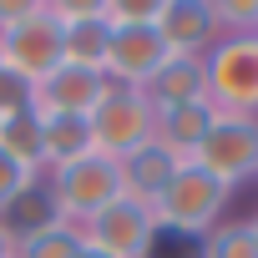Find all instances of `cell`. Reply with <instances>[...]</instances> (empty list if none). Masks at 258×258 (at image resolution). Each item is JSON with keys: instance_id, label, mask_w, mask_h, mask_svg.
Wrapping results in <instances>:
<instances>
[{"instance_id": "6da1fadb", "label": "cell", "mask_w": 258, "mask_h": 258, "mask_svg": "<svg viewBox=\"0 0 258 258\" xmlns=\"http://www.w3.org/2000/svg\"><path fill=\"white\" fill-rule=\"evenodd\" d=\"M228 203H233V187H228V182H218V177L203 172L198 162H182L177 177H172V187L152 203V213H157V223H162L167 233L208 238V233L223 223Z\"/></svg>"}, {"instance_id": "7a4b0ae2", "label": "cell", "mask_w": 258, "mask_h": 258, "mask_svg": "<svg viewBox=\"0 0 258 258\" xmlns=\"http://www.w3.org/2000/svg\"><path fill=\"white\" fill-rule=\"evenodd\" d=\"M51 192H56V208L71 228H81L86 218H96L106 203L121 198V162L106 157V152H86L76 162H61L46 172Z\"/></svg>"}, {"instance_id": "3957f363", "label": "cell", "mask_w": 258, "mask_h": 258, "mask_svg": "<svg viewBox=\"0 0 258 258\" xmlns=\"http://www.w3.org/2000/svg\"><path fill=\"white\" fill-rule=\"evenodd\" d=\"M208 106L228 116H258V36H218L203 56Z\"/></svg>"}, {"instance_id": "277c9868", "label": "cell", "mask_w": 258, "mask_h": 258, "mask_svg": "<svg viewBox=\"0 0 258 258\" xmlns=\"http://www.w3.org/2000/svg\"><path fill=\"white\" fill-rule=\"evenodd\" d=\"M152 137H157V106H152V96L137 91V86H106V96L91 111V142H96V152L126 162Z\"/></svg>"}, {"instance_id": "5b68a950", "label": "cell", "mask_w": 258, "mask_h": 258, "mask_svg": "<svg viewBox=\"0 0 258 258\" xmlns=\"http://www.w3.org/2000/svg\"><path fill=\"white\" fill-rule=\"evenodd\" d=\"M157 233H162L157 213L147 203H137V198H126V192L116 203H106L96 218L81 223V243L101 248L106 258H147L152 243H157Z\"/></svg>"}, {"instance_id": "8992f818", "label": "cell", "mask_w": 258, "mask_h": 258, "mask_svg": "<svg viewBox=\"0 0 258 258\" xmlns=\"http://www.w3.org/2000/svg\"><path fill=\"white\" fill-rule=\"evenodd\" d=\"M192 162L203 172H213L218 182H228V187L258 182V116H228V111H218L213 132H208V142L198 147Z\"/></svg>"}, {"instance_id": "52a82bcc", "label": "cell", "mask_w": 258, "mask_h": 258, "mask_svg": "<svg viewBox=\"0 0 258 258\" xmlns=\"http://www.w3.org/2000/svg\"><path fill=\"white\" fill-rule=\"evenodd\" d=\"M0 61H6L11 76H21L26 86L46 81L61 66V26L51 16V0H41V11L11 31H0Z\"/></svg>"}, {"instance_id": "ba28073f", "label": "cell", "mask_w": 258, "mask_h": 258, "mask_svg": "<svg viewBox=\"0 0 258 258\" xmlns=\"http://www.w3.org/2000/svg\"><path fill=\"white\" fill-rule=\"evenodd\" d=\"M172 61V51L162 46L157 26H111V46H106V81L111 86H137L147 91L152 76Z\"/></svg>"}, {"instance_id": "9c48e42d", "label": "cell", "mask_w": 258, "mask_h": 258, "mask_svg": "<svg viewBox=\"0 0 258 258\" xmlns=\"http://www.w3.org/2000/svg\"><path fill=\"white\" fill-rule=\"evenodd\" d=\"M106 71H86V66H56L46 81L31 86V111L36 116H91L96 101L106 96Z\"/></svg>"}, {"instance_id": "30bf717a", "label": "cell", "mask_w": 258, "mask_h": 258, "mask_svg": "<svg viewBox=\"0 0 258 258\" xmlns=\"http://www.w3.org/2000/svg\"><path fill=\"white\" fill-rule=\"evenodd\" d=\"M152 26L172 56H192V61H203L223 36L218 16H213V0H162Z\"/></svg>"}, {"instance_id": "8fae6325", "label": "cell", "mask_w": 258, "mask_h": 258, "mask_svg": "<svg viewBox=\"0 0 258 258\" xmlns=\"http://www.w3.org/2000/svg\"><path fill=\"white\" fill-rule=\"evenodd\" d=\"M66 218H61V208H56V192H51V182L46 177H31L6 208H0V228H6L16 243H26V238H41V233H51V228H61Z\"/></svg>"}, {"instance_id": "7c38bea8", "label": "cell", "mask_w": 258, "mask_h": 258, "mask_svg": "<svg viewBox=\"0 0 258 258\" xmlns=\"http://www.w3.org/2000/svg\"><path fill=\"white\" fill-rule=\"evenodd\" d=\"M177 167H182V157H172L162 142H147V147H137L132 157L121 162V192L152 208V203H157V198L172 187Z\"/></svg>"}, {"instance_id": "4fadbf2b", "label": "cell", "mask_w": 258, "mask_h": 258, "mask_svg": "<svg viewBox=\"0 0 258 258\" xmlns=\"http://www.w3.org/2000/svg\"><path fill=\"white\" fill-rule=\"evenodd\" d=\"M213 106L208 101H198V106H167V111H157V137L152 142H162L172 157H182V162H192L198 157V147L208 142V132H213Z\"/></svg>"}, {"instance_id": "5bb4252c", "label": "cell", "mask_w": 258, "mask_h": 258, "mask_svg": "<svg viewBox=\"0 0 258 258\" xmlns=\"http://www.w3.org/2000/svg\"><path fill=\"white\" fill-rule=\"evenodd\" d=\"M147 96H152L157 111H167V106H198V101H208V66L192 61V56H172L152 76Z\"/></svg>"}, {"instance_id": "9a60e30c", "label": "cell", "mask_w": 258, "mask_h": 258, "mask_svg": "<svg viewBox=\"0 0 258 258\" xmlns=\"http://www.w3.org/2000/svg\"><path fill=\"white\" fill-rule=\"evenodd\" d=\"M56 26H61V21H56ZM106 46H111L106 6H101V16H91V21H71V26H61V61H66V66L106 71Z\"/></svg>"}, {"instance_id": "2e32d148", "label": "cell", "mask_w": 258, "mask_h": 258, "mask_svg": "<svg viewBox=\"0 0 258 258\" xmlns=\"http://www.w3.org/2000/svg\"><path fill=\"white\" fill-rule=\"evenodd\" d=\"M0 147H6L26 172L46 177V137H41V116L26 106V111H11L0 116Z\"/></svg>"}, {"instance_id": "e0dca14e", "label": "cell", "mask_w": 258, "mask_h": 258, "mask_svg": "<svg viewBox=\"0 0 258 258\" xmlns=\"http://www.w3.org/2000/svg\"><path fill=\"white\" fill-rule=\"evenodd\" d=\"M41 137H46V172L61 162H76L96 152L91 142V116H41Z\"/></svg>"}, {"instance_id": "ac0fdd59", "label": "cell", "mask_w": 258, "mask_h": 258, "mask_svg": "<svg viewBox=\"0 0 258 258\" xmlns=\"http://www.w3.org/2000/svg\"><path fill=\"white\" fill-rule=\"evenodd\" d=\"M198 258H258V243H253L248 223H243V218H233V223H218V228L203 238Z\"/></svg>"}, {"instance_id": "d6986e66", "label": "cell", "mask_w": 258, "mask_h": 258, "mask_svg": "<svg viewBox=\"0 0 258 258\" xmlns=\"http://www.w3.org/2000/svg\"><path fill=\"white\" fill-rule=\"evenodd\" d=\"M16 258H81V228L61 223L41 238H26V243H16Z\"/></svg>"}, {"instance_id": "ffe728a7", "label": "cell", "mask_w": 258, "mask_h": 258, "mask_svg": "<svg viewBox=\"0 0 258 258\" xmlns=\"http://www.w3.org/2000/svg\"><path fill=\"white\" fill-rule=\"evenodd\" d=\"M213 16L223 36H253L258 31V0H213Z\"/></svg>"}, {"instance_id": "44dd1931", "label": "cell", "mask_w": 258, "mask_h": 258, "mask_svg": "<svg viewBox=\"0 0 258 258\" xmlns=\"http://www.w3.org/2000/svg\"><path fill=\"white\" fill-rule=\"evenodd\" d=\"M111 26H152L162 0H101Z\"/></svg>"}, {"instance_id": "7402d4cb", "label": "cell", "mask_w": 258, "mask_h": 258, "mask_svg": "<svg viewBox=\"0 0 258 258\" xmlns=\"http://www.w3.org/2000/svg\"><path fill=\"white\" fill-rule=\"evenodd\" d=\"M31 177H36V172H26V167H21V162L6 152V147H0V208H6V203H11V198H16L26 182H31Z\"/></svg>"}, {"instance_id": "603a6c76", "label": "cell", "mask_w": 258, "mask_h": 258, "mask_svg": "<svg viewBox=\"0 0 258 258\" xmlns=\"http://www.w3.org/2000/svg\"><path fill=\"white\" fill-rule=\"evenodd\" d=\"M198 248H203V238H182V233H167L162 228L147 258H198Z\"/></svg>"}, {"instance_id": "cb8c5ba5", "label": "cell", "mask_w": 258, "mask_h": 258, "mask_svg": "<svg viewBox=\"0 0 258 258\" xmlns=\"http://www.w3.org/2000/svg\"><path fill=\"white\" fill-rule=\"evenodd\" d=\"M31 106V86L11 71H0V116H11V111H26Z\"/></svg>"}, {"instance_id": "d4e9b609", "label": "cell", "mask_w": 258, "mask_h": 258, "mask_svg": "<svg viewBox=\"0 0 258 258\" xmlns=\"http://www.w3.org/2000/svg\"><path fill=\"white\" fill-rule=\"evenodd\" d=\"M36 11H41V0H0V31H11V26L31 21Z\"/></svg>"}, {"instance_id": "484cf974", "label": "cell", "mask_w": 258, "mask_h": 258, "mask_svg": "<svg viewBox=\"0 0 258 258\" xmlns=\"http://www.w3.org/2000/svg\"><path fill=\"white\" fill-rule=\"evenodd\" d=\"M0 258H16V238H11L6 228H0Z\"/></svg>"}, {"instance_id": "4316f807", "label": "cell", "mask_w": 258, "mask_h": 258, "mask_svg": "<svg viewBox=\"0 0 258 258\" xmlns=\"http://www.w3.org/2000/svg\"><path fill=\"white\" fill-rule=\"evenodd\" d=\"M243 223H248V233H253V243H258V208H253V213H248Z\"/></svg>"}, {"instance_id": "83f0119b", "label": "cell", "mask_w": 258, "mask_h": 258, "mask_svg": "<svg viewBox=\"0 0 258 258\" xmlns=\"http://www.w3.org/2000/svg\"><path fill=\"white\" fill-rule=\"evenodd\" d=\"M81 258H106V253H101V248H86V243H81Z\"/></svg>"}, {"instance_id": "f1b7e54d", "label": "cell", "mask_w": 258, "mask_h": 258, "mask_svg": "<svg viewBox=\"0 0 258 258\" xmlns=\"http://www.w3.org/2000/svg\"><path fill=\"white\" fill-rule=\"evenodd\" d=\"M0 71H6V61H0Z\"/></svg>"}, {"instance_id": "f546056e", "label": "cell", "mask_w": 258, "mask_h": 258, "mask_svg": "<svg viewBox=\"0 0 258 258\" xmlns=\"http://www.w3.org/2000/svg\"><path fill=\"white\" fill-rule=\"evenodd\" d=\"M253 36H258V31H253Z\"/></svg>"}]
</instances>
